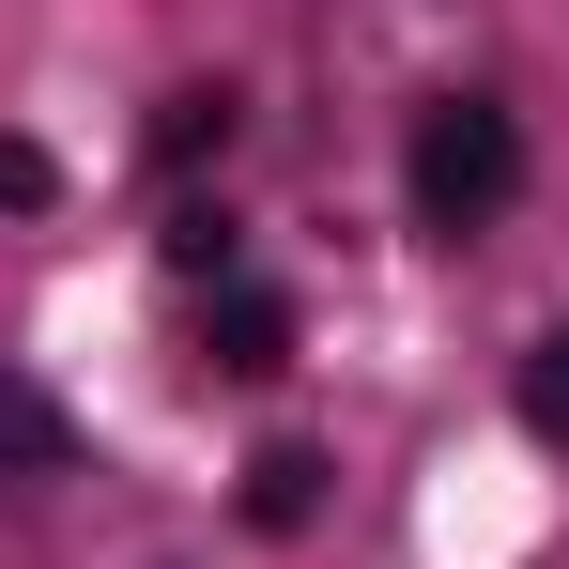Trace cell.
I'll use <instances>...</instances> for the list:
<instances>
[{"label": "cell", "instance_id": "277c9868", "mask_svg": "<svg viewBox=\"0 0 569 569\" xmlns=\"http://www.w3.org/2000/svg\"><path fill=\"white\" fill-rule=\"evenodd\" d=\"M200 154H231V93H170L154 108V170H200Z\"/></svg>", "mask_w": 569, "mask_h": 569}, {"label": "cell", "instance_id": "6da1fadb", "mask_svg": "<svg viewBox=\"0 0 569 569\" xmlns=\"http://www.w3.org/2000/svg\"><path fill=\"white\" fill-rule=\"evenodd\" d=\"M508 186H523V123H508L492 93H447L431 123H416V231L462 247L477 216H508Z\"/></svg>", "mask_w": 569, "mask_h": 569}, {"label": "cell", "instance_id": "ba28073f", "mask_svg": "<svg viewBox=\"0 0 569 569\" xmlns=\"http://www.w3.org/2000/svg\"><path fill=\"white\" fill-rule=\"evenodd\" d=\"M0 200H16V216L47 200V154H31V139H0Z\"/></svg>", "mask_w": 569, "mask_h": 569}, {"label": "cell", "instance_id": "8992f818", "mask_svg": "<svg viewBox=\"0 0 569 569\" xmlns=\"http://www.w3.org/2000/svg\"><path fill=\"white\" fill-rule=\"evenodd\" d=\"M523 431H539V447H569V323L523 355Z\"/></svg>", "mask_w": 569, "mask_h": 569}, {"label": "cell", "instance_id": "52a82bcc", "mask_svg": "<svg viewBox=\"0 0 569 569\" xmlns=\"http://www.w3.org/2000/svg\"><path fill=\"white\" fill-rule=\"evenodd\" d=\"M170 262H186V278H231V216H216V200L170 216Z\"/></svg>", "mask_w": 569, "mask_h": 569}, {"label": "cell", "instance_id": "3957f363", "mask_svg": "<svg viewBox=\"0 0 569 569\" xmlns=\"http://www.w3.org/2000/svg\"><path fill=\"white\" fill-rule=\"evenodd\" d=\"M62 447H78V431H62V400H47L31 370H0V477H47Z\"/></svg>", "mask_w": 569, "mask_h": 569}, {"label": "cell", "instance_id": "5b68a950", "mask_svg": "<svg viewBox=\"0 0 569 569\" xmlns=\"http://www.w3.org/2000/svg\"><path fill=\"white\" fill-rule=\"evenodd\" d=\"M308 492H323V462H308V447H262V462H247V523H308Z\"/></svg>", "mask_w": 569, "mask_h": 569}, {"label": "cell", "instance_id": "7a4b0ae2", "mask_svg": "<svg viewBox=\"0 0 569 569\" xmlns=\"http://www.w3.org/2000/svg\"><path fill=\"white\" fill-rule=\"evenodd\" d=\"M200 355H216L231 385H278V370H292V308H278V292H247V278H216V323H200Z\"/></svg>", "mask_w": 569, "mask_h": 569}]
</instances>
